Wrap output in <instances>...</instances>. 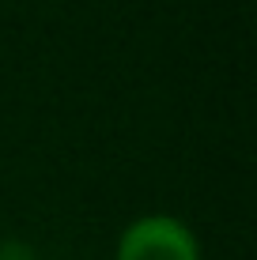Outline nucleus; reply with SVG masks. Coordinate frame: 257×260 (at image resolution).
I'll list each match as a JSON object with an SVG mask.
<instances>
[{"label":"nucleus","mask_w":257,"mask_h":260,"mask_svg":"<svg viewBox=\"0 0 257 260\" xmlns=\"http://www.w3.org/2000/svg\"><path fill=\"white\" fill-rule=\"evenodd\" d=\"M118 260H201V241L174 215H144L125 226Z\"/></svg>","instance_id":"1"},{"label":"nucleus","mask_w":257,"mask_h":260,"mask_svg":"<svg viewBox=\"0 0 257 260\" xmlns=\"http://www.w3.org/2000/svg\"><path fill=\"white\" fill-rule=\"evenodd\" d=\"M0 260H31V249H26V245H15V241H12V245L0 249Z\"/></svg>","instance_id":"2"}]
</instances>
